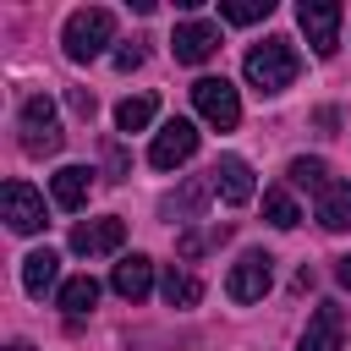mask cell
I'll list each match as a JSON object with an SVG mask.
<instances>
[{
  "instance_id": "6da1fadb",
  "label": "cell",
  "mask_w": 351,
  "mask_h": 351,
  "mask_svg": "<svg viewBox=\"0 0 351 351\" xmlns=\"http://www.w3.org/2000/svg\"><path fill=\"white\" fill-rule=\"evenodd\" d=\"M241 71H247V82H252L263 99H274V93H285V88L296 82L302 55H296V44H291V38H263V44H252V49H247Z\"/></svg>"
},
{
  "instance_id": "7a4b0ae2",
  "label": "cell",
  "mask_w": 351,
  "mask_h": 351,
  "mask_svg": "<svg viewBox=\"0 0 351 351\" xmlns=\"http://www.w3.org/2000/svg\"><path fill=\"white\" fill-rule=\"evenodd\" d=\"M60 44H66V60H77V66L99 60V55L115 44V11H104V5H82V11H71L66 27H60Z\"/></svg>"
},
{
  "instance_id": "3957f363",
  "label": "cell",
  "mask_w": 351,
  "mask_h": 351,
  "mask_svg": "<svg viewBox=\"0 0 351 351\" xmlns=\"http://www.w3.org/2000/svg\"><path fill=\"white\" fill-rule=\"evenodd\" d=\"M16 132H22V154L27 159H49V154H60V110H55V99L49 93H33V99H22V115H16Z\"/></svg>"
},
{
  "instance_id": "277c9868",
  "label": "cell",
  "mask_w": 351,
  "mask_h": 351,
  "mask_svg": "<svg viewBox=\"0 0 351 351\" xmlns=\"http://www.w3.org/2000/svg\"><path fill=\"white\" fill-rule=\"evenodd\" d=\"M269 285H274V258H269V252H258V247H252V252H241V258L230 263V274H225V296H230V302H241V307H247V302H263V296H269Z\"/></svg>"
},
{
  "instance_id": "5b68a950",
  "label": "cell",
  "mask_w": 351,
  "mask_h": 351,
  "mask_svg": "<svg viewBox=\"0 0 351 351\" xmlns=\"http://www.w3.org/2000/svg\"><path fill=\"white\" fill-rule=\"evenodd\" d=\"M296 22H302V33H307V44H313V55H335L340 49V22H346V5H335V0H302L296 5Z\"/></svg>"
},
{
  "instance_id": "8992f818",
  "label": "cell",
  "mask_w": 351,
  "mask_h": 351,
  "mask_svg": "<svg viewBox=\"0 0 351 351\" xmlns=\"http://www.w3.org/2000/svg\"><path fill=\"white\" fill-rule=\"evenodd\" d=\"M192 104H197V115H203L214 132H230V126L241 121V93H236L225 77H197V82H192Z\"/></svg>"
},
{
  "instance_id": "52a82bcc",
  "label": "cell",
  "mask_w": 351,
  "mask_h": 351,
  "mask_svg": "<svg viewBox=\"0 0 351 351\" xmlns=\"http://www.w3.org/2000/svg\"><path fill=\"white\" fill-rule=\"evenodd\" d=\"M197 154V126L192 121H165L159 132H154V143H148V165L154 170H176V165H186Z\"/></svg>"
},
{
  "instance_id": "ba28073f",
  "label": "cell",
  "mask_w": 351,
  "mask_h": 351,
  "mask_svg": "<svg viewBox=\"0 0 351 351\" xmlns=\"http://www.w3.org/2000/svg\"><path fill=\"white\" fill-rule=\"evenodd\" d=\"M170 55H176L181 66H203V60H214V55H219V22H203V16L181 22V27L170 33Z\"/></svg>"
},
{
  "instance_id": "9c48e42d",
  "label": "cell",
  "mask_w": 351,
  "mask_h": 351,
  "mask_svg": "<svg viewBox=\"0 0 351 351\" xmlns=\"http://www.w3.org/2000/svg\"><path fill=\"white\" fill-rule=\"evenodd\" d=\"M0 208H5V225H11L16 236H33V230H44V197H38L27 181H5V192H0Z\"/></svg>"
},
{
  "instance_id": "30bf717a",
  "label": "cell",
  "mask_w": 351,
  "mask_h": 351,
  "mask_svg": "<svg viewBox=\"0 0 351 351\" xmlns=\"http://www.w3.org/2000/svg\"><path fill=\"white\" fill-rule=\"evenodd\" d=\"M121 241H126V219H115V214H104V219H82V225H71V252H77V258H99V252H121Z\"/></svg>"
},
{
  "instance_id": "8fae6325",
  "label": "cell",
  "mask_w": 351,
  "mask_h": 351,
  "mask_svg": "<svg viewBox=\"0 0 351 351\" xmlns=\"http://www.w3.org/2000/svg\"><path fill=\"white\" fill-rule=\"evenodd\" d=\"M208 186H214V192H219V197H225L230 208L252 203V192H258V186H252V165H247L241 154H225V159H219V165L208 170Z\"/></svg>"
},
{
  "instance_id": "7c38bea8",
  "label": "cell",
  "mask_w": 351,
  "mask_h": 351,
  "mask_svg": "<svg viewBox=\"0 0 351 351\" xmlns=\"http://www.w3.org/2000/svg\"><path fill=\"white\" fill-rule=\"evenodd\" d=\"M340 346H346V313L335 302H318V313L307 318L296 351H340Z\"/></svg>"
},
{
  "instance_id": "4fadbf2b",
  "label": "cell",
  "mask_w": 351,
  "mask_h": 351,
  "mask_svg": "<svg viewBox=\"0 0 351 351\" xmlns=\"http://www.w3.org/2000/svg\"><path fill=\"white\" fill-rule=\"evenodd\" d=\"M110 291H115V296H126V302H143V296L154 291V258L126 252V258L110 269Z\"/></svg>"
},
{
  "instance_id": "5bb4252c",
  "label": "cell",
  "mask_w": 351,
  "mask_h": 351,
  "mask_svg": "<svg viewBox=\"0 0 351 351\" xmlns=\"http://www.w3.org/2000/svg\"><path fill=\"white\" fill-rule=\"evenodd\" d=\"M49 192H55L60 208L77 214V208L88 203V192H93V170H88V165H60V170L49 176Z\"/></svg>"
},
{
  "instance_id": "9a60e30c",
  "label": "cell",
  "mask_w": 351,
  "mask_h": 351,
  "mask_svg": "<svg viewBox=\"0 0 351 351\" xmlns=\"http://www.w3.org/2000/svg\"><path fill=\"white\" fill-rule=\"evenodd\" d=\"M55 280H60V252L38 247V252H27V258H22V291H27V296L55 291Z\"/></svg>"
},
{
  "instance_id": "2e32d148",
  "label": "cell",
  "mask_w": 351,
  "mask_h": 351,
  "mask_svg": "<svg viewBox=\"0 0 351 351\" xmlns=\"http://www.w3.org/2000/svg\"><path fill=\"white\" fill-rule=\"evenodd\" d=\"M159 296H165L170 307H197V302H203V280L170 263V269H165V280H159Z\"/></svg>"
},
{
  "instance_id": "e0dca14e",
  "label": "cell",
  "mask_w": 351,
  "mask_h": 351,
  "mask_svg": "<svg viewBox=\"0 0 351 351\" xmlns=\"http://www.w3.org/2000/svg\"><path fill=\"white\" fill-rule=\"evenodd\" d=\"M318 225L324 230H351V181H335L318 197Z\"/></svg>"
},
{
  "instance_id": "ac0fdd59",
  "label": "cell",
  "mask_w": 351,
  "mask_h": 351,
  "mask_svg": "<svg viewBox=\"0 0 351 351\" xmlns=\"http://www.w3.org/2000/svg\"><path fill=\"white\" fill-rule=\"evenodd\" d=\"M154 115H159L154 93H132V99L115 104V126H121V132H143V126H154Z\"/></svg>"
},
{
  "instance_id": "d6986e66",
  "label": "cell",
  "mask_w": 351,
  "mask_h": 351,
  "mask_svg": "<svg viewBox=\"0 0 351 351\" xmlns=\"http://www.w3.org/2000/svg\"><path fill=\"white\" fill-rule=\"evenodd\" d=\"M93 302H99V280L93 274H77V280L60 285V313L82 318V313H93Z\"/></svg>"
},
{
  "instance_id": "ffe728a7",
  "label": "cell",
  "mask_w": 351,
  "mask_h": 351,
  "mask_svg": "<svg viewBox=\"0 0 351 351\" xmlns=\"http://www.w3.org/2000/svg\"><path fill=\"white\" fill-rule=\"evenodd\" d=\"M285 176H291V186H307V192H318V197L335 186V181H329V165H324V159H307V154H302V159H291V165H285Z\"/></svg>"
},
{
  "instance_id": "44dd1931",
  "label": "cell",
  "mask_w": 351,
  "mask_h": 351,
  "mask_svg": "<svg viewBox=\"0 0 351 351\" xmlns=\"http://www.w3.org/2000/svg\"><path fill=\"white\" fill-rule=\"evenodd\" d=\"M263 219H269L274 230H296V225H302V208H296V197H291L285 186H274V192H263Z\"/></svg>"
},
{
  "instance_id": "7402d4cb",
  "label": "cell",
  "mask_w": 351,
  "mask_h": 351,
  "mask_svg": "<svg viewBox=\"0 0 351 351\" xmlns=\"http://www.w3.org/2000/svg\"><path fill=\"white\" fill-rule=\"evenodd\" d=\"M269 11H274V0H225V5H219V16H225V22H241V27H247V22H263Z\"/></svg>"
},
{
  "instance_id": "603a6c76",
  "label": "cell",
  "mask_w": 351,
  "mask_h": 351,
  "mask_svg": "<svg viewBox=\"0 0 351 351\" xmlns=\"http://www.w3.org/2000/svg\"><path fill=\"white\" fill-rule=\"evenodd\" d=\"M230 236V225H208V230H186L176 247H181V258H197V252H208L214 241H225Z\"/></svg>"
},
{
  "instance_id": "cb8c5ba5",
  "label": "cell",
  "mask_w": 351,
  "mask_h": 351,
  "mask_svg": "<svg viewBox=\"0 0 351 351\" xmlns=\"http://www.w3.org/2000/svg\"><path fill=\"white\" fill-rule=\"evenodd\" d=\"M115 66H121V71H132V66H143V49H137V44H126V49H115Z\"/></svg>"
},
{
  "instance_id": "d4e9b609",
  "label": "cell",
  "mask_w": 351,
  "mask_h": 351,
  "mask_svg": "<svg viewBox=\"0 0 351 351\" xmlns=\"http://www.w3.org/2000/svg\"><path fill=\"white\" fill-rule=\"evenodd\" d=\"M71 104H77V115H93V93H88V88H77V93H71Z\"/></svg>"
},
{
  "instance_id": "484cf974",
  "label": "cell",
  "mask_w": 351,
  "mask_h": 351,
  "mask_svg": "<svg viewBox=\"0 0 351 351\" xmlns=\"http://www.w3.org/2000/svg\"><path fill=\"white\" fill-rule=\"evenodd\" d=\"M335 280H340V285L351 291V258H340V263H335Z\"/></svg>"
},
{
  "instance_id": "4316f807",
  "label": "cell",
  "mask_w": 351,
  "mask_h": 351,
  "mask_svg": "<svg viewBox=\"0 0 351 351\" xmlns=\"http://www.w3.org/2000/svg\"><path fill=\"white\" fill-rule=\"evenodd\" d=\"M5 351H33V346H27V340H11V346H5Z\"/></svg>"
}]
</instances>
